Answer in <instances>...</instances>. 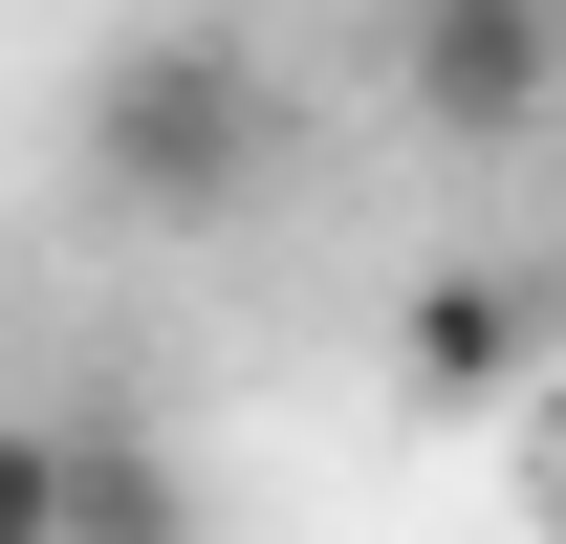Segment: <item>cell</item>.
Returning a JSON list of instances; mask_svg holds the SVG:
<instances>
[{"label":"cell","instance_id":"5","mask_svg":"<svg viewBox=\"0 0 566 544\" xmlns=\"http://www.w3.org/2000/svg\"><path fill=\"white\" fill-rule=\"evenodd\" d=\"M0 544H66V414H0Z\"/></svg>","mask_w":566,"mask_h":544},{"label":"cell","instance_id":"2","mask_svg":"<svg viewBox=\"0 0 566 544\" xmlns=\"http://www.w3.org/2000/svg\"><path fill=\"white\" fill-rule=\"evenodd\" d=\"M370 66H392V109H415L436 153H523L566 109V0H392Z\"/></svg>","mask_w":566,"mask_h":544},{"label":"cell","instance_id":"1","mask_svg":"<svg viewBox=\"0 0 566 544\" xmlns=\"http://www.w3.org/2000/svg\"><path fill=\"white\" fill-rule=\"evenodd\" d=\"M283 153H305V109H283V44H240V22H132L87 66V197L153 218V240L262 218Z\"/></svg>","mask_w":566,"mask_h":544},{"label":"cell","instance_id":"3","mask_svg":"<svg viewBox=\"0 0 566 544\" xmlns=\"http://www.w3.org/2000/svg\"><path fill=\"white\" fill-rule=\"evenodd\" d=\"M392 393H415V414H501V393H523V283H501V262H436L415 305H392Z\"/></svg>","mask_w":566,"mask_h":544},{"label":"cell","instance_id":"4","mask_svg":"<svg viewBox=\"0 0 566 544\" xmlns=\"http://www.w3.org/2000/svg\"><path fill=\"white\" fill-rule=\"evenodd\" d=\"M66 544H197V479L132 414H66Z\"/></svg>","mask_w":566,"mask_h":544}]
</instances>
